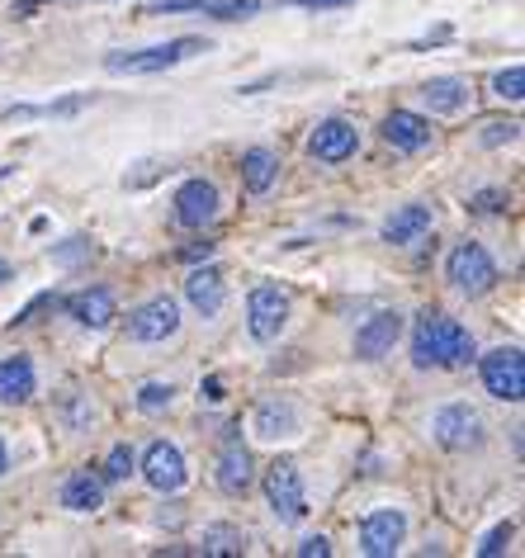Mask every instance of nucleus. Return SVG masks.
Here are the masks:
<instances>
[{
	"label": "nucleus",
	"mask_w": 525,
	"mask_h": 558,
	"mask_svg": "<svg viewBox=\"0 0 525 558\" xmlns=\"http://www.w3.org/2000/svg\"><path fill=\"white\" fill-rule=\"evenodd\" d=\"M474 360V337L454 317L426 308L412 327V365L417 369H460Z\"/></svg>",
	"instance_id": "obj_1"
},
{
	"label": "nucleus",
	"mask_w": 525,
	"mask_h": 558,
	"mask_svg": "<svg viewBox=\"0 0 525 558\" xmlns=\"http://www.w3.org/2000/svg\"><path fill=\"white\" fill-rule=\"evenodd\" d=\"M195 52H209V44L204 38H171V44H157V48H143V52H109L105 66L114 76H151V72H166V66L195 58Z\"/></svg>",
	"instance_id": "obj_2"
},
{
	"label": "nucleus",
	"mask_w": 525,
	"mask_h": 558,
	"mask_svg": "<svg viewBox=\"0 0 525 558\" xmlns=\"http://www.w3.org/2000/svg\"><path fill=\"white\" fill-rule=\"evenodd\" d=\"M445 279L454 289H460V294H468V299H483V294H492L497 289V260L488 256V251H483L478 242H460L445 256Z\"/></svg>",
	"instance_id": "obj_3"
},
{
	"label": "nucleus",
	"mask_w": 525,
	"mask_h": 558,
	"mask_svg": "<svg viewBox=\"0 0 525 558\" xmlns=\"http://www.w3.org/2000/svg\"><path fill=\"white\" fill-rule=\"evenodd\" d=\"M266 501L284 525L308 521V493H303V473H298L294 459H274L266 469Z\"/></svg>",
	"instance_id": "obj_4"
},
{
	"label": "nucleus",
	"mask_w": 525,
	"mask_h": 558,
	"mask_svg": "<svg viewBox=\"0 0 525 558\" xmlns=\"http://www.w3.org/2000/svg\"><path fill=\"white\" fill-rule=\"evenodd\" d=\"M483 388L502 402H521L525 398V360L516 345H497V351L483 355Z\"/></svg>",
	"instance_id": "obj_5"
},
{
	"label": "nucleus",
	"mask_w": 525,
	"mask_h": 558,
	"mask_svg": "<svg viewBox=\"0 0 525 558\" xmlns=\"http://www.w3.org/2000/svg\"><path fill=\"white\" fill-rule=\"evenodd\" d=\"M431 430H436V440L454 454L478 450L483 445V416H478V408H468V402H445V408L436 412Z\"/></svg>",
	"instance_id": "obj_6"
},
{
	"label": "nucleus",
	"mask_w": 525,
	"mask_h": 558,
	"mask_svg": "<svg viewBox=\"0 0 525 558\" xmlns=\"http://www.w3.org/2000/svg\"><path fill=\"white\" fill-rule=\"evenodd\" d=\"M289 323V289L280 284H256L252 299H246V327H252L256 341H274Z\"/></svg>",
	"instance_id": "obj_7"
},
{
	"label": "nucleus",
	"mask_w": 525,
	"mask_h": 558,
	"mask_svg": "<svg viewBox=\"0 0 525 558\" xmlns=\"http://www.w3.org/2000/svg\"><path fill=\"white\" fill-rule=\"evenodd\" d=\"M181 331V303H175L171 294H157L147 299L143 308L129 313V337L133 341H166Z\"/></svg>",
	"instance_id": "obj_8"
},
{
	"label": "nucleus",
	"mask_w": 525,
	"mask_h": 558,
	"mask_svg": "<svg viewBox=\"0 0 525 558\" xmlns=\"http://www.w3.org/2000/svg\"><path fill=\"white\" fill-rule=\"evenodd\" d=\"M143 478H147V487H157V493H181L185 478H190L181 445H171V440H151V445H147V454H143Z\"/></svg>",
	"instance_id": "obj_9"
},
{
	"label": "nucleus",
	"mask_w": 525,
	"mask_h": 558,
	"mask_svg": "<svg viewBox=\"0 0 525 558\" xmlns=\"http://www.w3.org/2000/svg\"><path fill=\"white\" fill-rule=\"evenodd\" d=\"M252 450L242 445V426H228L223 436V450H218V487H223L228 497H246V487H252Z\"/></svg>",
	"instance_id": "obj_10"
},
{
	"label": "nucleus",
	"mask_w": 525,
	"mask_h": 558,
	"mask_svg": "<svg viewBox=\"0 0 525 558\" xmlns=\"http://www.w3.org/2000/svg\"><path fill=\"white\" fill-rule=\"evenodd\" d=\"M403 535H407V515L383 507V511H369L365 525H361V544L369 558H393L398 549H403Z\"/></svg>",
	"instance_id": "obj_11"
},
{
	"label": "nucleus",
	"mask_w": 525,
	"mask_h": 558,
	"mask_svg": "<svg viewBox=\"0 0 525 558\" xmlns=\"http://www.w3.org/2000/svg\"><path fill=\"white\" fill-rule=\"evenodd\" d=\"M218 218V190H213V180H185L181 190H175V222L181 228H209V222Z\"/></svg>",
	"instance_id": "obj_12"
},
{
	"label": "nucleus",
	"mask_w": 525,
	"mask_h": 558,
	"mask_svg": "<svg viewBox=\"0 0 525 558\" xmlns=\"http://www.w3.org/2000/svg\"><path fill=\"white\" fill-rule=\"evenodd\" d=\"M355 147H361V133H355V123H345V119H327V123H317L313 137H308V151L317 161H327V166H337L345 157H355Z\"/></svg>",
	"instance_id": "obj_13"
},
{
	"label": "nucleus",
	"mask_w": 525,
	"mask_h": 558,
	"mask_svg": "<svg viewBox=\"0 0 525 558\" xmlns=\"http://www.w3.org/2000/svg\"><path fill=\"white\" fill-rule=\"evenodd\" d=\"M398 337H403V313L383 308V313L369 317L361 331H355V355L361 360H383L398 345Z\"/></svg>",
	"instance_id": "obj_14"
},
{
	"label": "nucleus",
	"mask_w": 525,
	"mask_h": 558,
	"mask_svg": "<svg viewBox=\"0 0 525 558\" xmlns=\"http://www.w3.org/2000/svg\"><path fill=\"white\" fill-rule=\"evenodd\" d=\"M185 299L195 303L199 317H218V313H223V299H228L223 270H218V265H204V270H195L185 279Z\"/></svg>",
	"instance_id": "obj_15"
},
{
	"label": "nucleus",
	"mask_w": 525,
	"mask_h": 558,
	"mask_svg": "<svg viewBox=\"0 0 525 558\" xmlns=\"http://www.w3.org/2000/svg\"><path fill=\"white\" fill-rule=\"evenodd\" d=\"M383 143L393 151H422L431 143V123L422 114H412V109H393V114L383 119Z\"/></svg>",
	"instance_id": "obj_16"
},
{
	"label": "nucleus",
	"mask_w": 525,
	"mask_h": 558,
	"mask_svg": "<svg viewBox=\"0 0 525 558\" xmlns=\"http://www.w3.org/2000/svg\"><path fill=\"white\" fill-rule=\"evenodd\" d=\"M66 313H72L81 327H90V331H105V327L119 317V313H114V294H109V289H100V284H95V289H81V294L66 299Z\"/></svg>",
	"instance_id": "obj_17"
},
{
	"label": "nucleus",
	"mask_w": 525,
	"mask_h": 558,
	"mask_svg": "<svg viewBox=\"0 0 525 558\" xmlns=\"http://www.w3.org/2000/svg\"><path fill=\"white\" fill-rule=\"evenodd\" d=\"M431 204H407V208H398V214L383 222V242H393V246H412V242H422L426 232H431Z\"/></svg>",
	"instance_id": "obj_18"
},
{
	"label": "nucleus",
	"mask_w": 525,
	"mask_h": 558,
	"mask_svg": "<svg viewBox=\"0 0 525 558\" xmlns=\"http://www.w3.org/2000/svg\"><path fill=\"white\" fill-rule=\"evenodd\" d=\"M252 430H256L260 440H284V436H294V430H298V408H294V402H284V398L260 402V408L252 412Z\"/></svg>",
	"instance_id": "obj_19"
},
{
	"label": "nucleus",
	"mask_w": 525,
	"mask_h": 558,
	"mask_svg": "<svg viewBox=\"0 0 525 558\" xmlns=\"http://www.w3.org/2000/svg\"><path fill=\"white\" fill-rule=\"evenodd\" d=\"M29 398H34V360L29 355L0 360V402L20 408V402H29Z\"/></svg>",
	"instance_id": "obj_20"
},
{
	"label": "nucleus",
	"mask_w": 525,
	"mask_h": 558,
	"mask_svg": "<svg viewBox=\"0 0 525 558\" xmlns=\"http://www.w3.org/2000/svg\"><path fill=\"white\" fill-rule=\"evenodd\" d=\"M274 175H280V157H274L270 147L242 151V185H246V194H266L274 185Z\"/></svg>",
	"instance_id": "obj_21"
},
{
	"label": "nucleus",
	"mask_w": 525,
	"mask_h": 558,
	"mask_svg": "<svg viewBox=\"0 0 525 558\" xmlns=\"http://www.w3.org/2000/svg\"><path fill=\"white\" fill-rule=\"evenodd\" d=\"M422 105L431 109V114H460L468 105V86L454 76H440V81H426L422 86Z\"/></svg>",
	"instance_id": "obj_22"
},
{
	"label": "nucleus",
	"mask_w": 525,
	"mask_h": 558,
	"mask_svg": "<svg viewBox=\"0 0 525 558\" xmlns=\"http://www.w3.org/2000/svg\"><path fill=\"white\" fill-rule=\"evenodd\" d=\"M62 507L66 511H100L105 507V483L95 473H72L62 483Z\"/></svg>",
	"instance_id": "obj_23"
},
{
	"label": "nucleus",
	"mask_w": 525,
	"mask_h": 558,
	"mask_svg": "<svg viewBox=\"0 0 525 558\" xmlns=\"http://www.w3.org/2000/svg\"><path fill=\"white\" fill-rule=\"evenodd\" d=\"M199 554H246V535L237 525H209L199 535Z\"/></svg>",
	"instance_id": "obj_24"
},
{
	"label": "nucleus",
	"mask_w": 525,
	"mask_h": 558,
	"mask_svg": "<svg viewBox=\"0 0 525 558\" xmlns=\"http://www.w3.org/2000/svg\"><path fill=\"white\" fill-rule=\"evenodd\" d=\"M133 469H137L133 445H114V450H109V459H105V483H123Z\"/></svg>",
	"instance_id": "obj_25"
},
{
	"label": "nucleus",
	"mask_w": 525,
	"mask_h": 558,
	"mask_svg": "<svg viewBox=\"0 0 525 558\" xmlns=\"http://www.w3.org/2000/svg\"><path fill=\"white\" fill-rule=\"evenodd\" d=\"M171 398H175V388L161 384V379H151V384L137 388V408H143V412H166V408H171Z\"/></svg>",
	"instance_id": "obj_26"
},
{
	"label": "nucleus",
	"mask_w": 525,
	"mask_h": 558,
	"mask_svg": "<svg viewBox=\"0 0 525 558\" xmlns=\"http://www.w3.org/2000/svg\"><path fill=\"white\" fill-rule=\"evenodd\" d=\"M492 95H502V100L516 105L525 95V66H506V72H497L492 76Z\"/></svg>",
	"instance_id": "obj_27"
},
{
	"label": "nucleus",
	"mask_w": 525,
	"mask_h": 558,
	"mask_svg": "<svg viewBox=\"0 0 525 558\" xmlns=\"http://www.w3.org/2000/svg\"><path fill=\"white\" fill-rule=\"evenodd\" d=\"M511 539H516V525L502 521L497 530H488V539L478 544V554H483V558H497V554H506V544H511Z\"/></svg>",
	"instance_id": "obj_28"
},
{
	"label": "nucleus",
	"mask_w": 525,
	"mask_h": 558,
	"mask_svg": "<svg viewBox=\"0 0 525 558\" xmlns=\"http://www.w3.org/2000/svg\"><path fill=\"white\" fill-rule=\"evenodd\" d=\"M516 137H521V123H516V119H492L488 129H483V143H488V147L516 143Z\"/></svg>",
	"instance_id": "obj_29"
},
{
	"label": "nucleus",
	"mask_w": 525,
	"mask_h": 558,
	"mask_svg": "<svg viewBox=\"0 0 525 558\" xmlns=\"http://www.w3.org/2000/svg\"><path fill=\"white\" fill-rule=\"evenodd\" d=\"M52 260H58V265H81V260H90V242H86V236H72V242L52 246Z\"/></svg>",
	"instance_id": "obj_30"
},
{
	"label": "nucleus",
	"mask_w": 525,
	"mask_h": 558,
	"mask_svg": "<svg viewBox=\"0 0 525 558\" xmlns=\"http://www.w3.org/2000/svg\"><path fill=\"white\" fill-rule=\"evenodd\" d=\"M468 208H474V214H502V208H506V194H502V190H483V194H474V199H468Z\"/></svg>",
	"instance_id": "obj_31"
},
{
	"label": "nucleus",
	"mask_w": 525,
	"mask_h": 558,
	"mask_svg": "<svg viewBox=\"0 0 525 558\" xmlns=\"http://www.w3.org/2000/svg\"><path fill=\"white\" fill-rule=\"evenodd\" d=\"M327 554H331V544L322 535H308V539L298 544V558H327Z\"/></svg>",
	"instance_id": "obj_32"
},
{
	"label": "nucleus",
	"mask_w": 525,
	"mask_h": 558,
	"mask_svg": "<svg viewBox=\"0 0 525 558\" xmlns=\"http://www.w3.org/2000/svg\"><path fill=\"white\" fill-rule=\"evenodd\" d=\"M199 398H204V402H223V398H228V393H223V379H218V374H209V379L199 384Z\"/></svg>",
	"instance_id": "obj_33"
},
{
	"label": "nucleus",
	"mask_w": 525,
	"mask_h": 558,
	"mask_svg": "<svg viewBox=\"0 0 525 558\" xmlns=\"http://www.w3.org/2000/svg\"><path fill=\"white\" fill-rule=\"evenodd\" d=\"M48 303H52V294H38V299L29 303V308H24V313L15 317V327H24V323H34V317H38V313H44V308H48Z\"/></svg>",
	"instance_id": "obj_34"
},
{
	"label": "nucleus",
	"mask_w": 525,
	"mask_h": 558,
	"mask_svg": "<svg viewBox=\"0 0 525 558\" xmlns=\"http://www.w3.org/2000/svg\"><path fill=\"white\" fill-rule=\"evenodd\" d=\"M303 10H341V5H355V0H294Z\"/></svg>",
	"instance_id": "obj_35"
},
{
	"label": "nucleus",
	"mask_w": 525,
	"mask_h": 558,
	"mask_svg": "<svg viewBox=\"0 0 525 558\" xmlns=\"http://www.w3.org/2000/svg\"><path fill=\"white\" fill-rule=\"evenodd\" d=\"M209 251H213V242H195V246H185L181 256H185V260H199V256H209Z\"/></svg>",
	"instance_id": "obj_36"
},
{
	"label": "nucleus",
	"mask_w": 525,
	"mask_h": 558,
	"mask_svg": "<svg viewBox=\"0 0 525 558\" xmlns=\"http://www.w3.org/2000/svg\"><path fill=\"white\" fill-rule=\"evenodd\" d=\"M38 5H48V0H15V15H34Z\"/></svg>",
	"instance_id": "obj_37"
},
{
	"label": "nucleus",
	"mask_w": 525,
	"mask_h": 558,
	"mask_svg": "<svg viewBox=\"0 0 525 558\" xmlns=\"http://www.w3.org/2000/svg\"><path fill=\"white\" fill-rule=\"evenodd\" d=\"M10 469V454H5V440H0V473Z\"/></svg>",
	"instance_id": "obj_38"
},
{
	"label": "nucleus",
	"mask_w": 525,
	"mask_h": 558,
	"mask_svg": "<svg viewBox=\"0 0 525 558\" xmlns=\"http://www.w3.org/2000/svg\"><path fill=\"white\" fill-rule=\"evenodd\" d=\"M5 279H10V265H5V260H0V284H5Z\"/></svg>",
	"instance_id": "obj_39"
}]
</instances>
